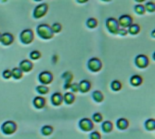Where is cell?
Here are the masks:
<instances>
[{
    "label": "cell",
    "instance_id": "obj_24",
    "mask_svg": "<svg viewBox=\"0 0 155 139\" xmlns=\"http://www.w3.org/2000/svg\"><path fill=\"white\" fill-rule=\"evenodd\" d=\"M41 131H42V134H43L44 135H50V134L53 133L54 128H53L51 125H45V126L42 127Z\"/></svg>",
    "mask_w": 155,
    "mask_h": 139
},
{
    "label": "cell",
    "instance_id": "obj_31",
    "mask_svg": "<svg viewBox=\"0 0 155 139\" xmlns=\"http://www.w3.org/2000/svg\"><path fill=\"white\" fill-rule=\"evenodd\" d=\"M30 57L33 59V60H37L41 57V53L38 52V51H33L31 53H30Z\"/></svg>",
    "mask_w": 155,
    "mask_h": 139
},
{
    "label": "cell",
    "instance_id": "obj_34",
    "mask_svg": "<svg viewBox=\"0 0 155 139\" xmlns=\"http://www.w3.org/2000/svg\"><path fill=\"white\" fill-rule=\"evenodd\" d=\"M3 77L5 79H10L12 77V73H11V71L10 70H6L4 72H3Z\"/></svg>",
    "mask_w": 155,
    "mask_h": 139
},
{
    "label": "cell",
    "instance_id": "obj_5",
    "mask_svg": "<svg viewBox=\"0 0 155 139\" xmlns=\"http://www.w3.org/2000/svg\"><path fill=\"white\" fill-rule=\"evenodd\" d=\"M88 68L93 72L99 71L102 69V62L98 58H92L88 62Z\"/></svg>",
    "mask_w": 155,
    "mask_h": 139
},
{
    "label": "cell",
    "instance_id": "obj_33",
    "mask_svg": "<svg viewBox=\"0 0 155 139\" xmlns=\"http://www.w3.org/2000/svg\"><path fill=\"white\" fill-rule=\"evenodd\" d=\"M90 137H91V139H101V134H100L99 132L94 131V132H93L91 134Z\"/></svg>",
    "mask_w": 155,
    "mask_h": 139
},
{
    "label": "cell",
    "instance_id": "obj_7",
    "mask_svg": "<svg viewBox=\"0 0 155 139\" xmlns=\"http://www.w3.org/2000/svg\"><path fill=\"white\" fill-rule=\"evenodd\" d=\"M118 24H119V26H121L123 27V28L129 27L130 26L132 25V18H131V17L129 16V15H123V16H122V17L119 18Z\"/></svg>",
    "mask_w": 155,
    "mask_h": 139
},
{
    "label": "cell",
    "instance_id": "obj_29",
    "mask_svg": "<svg viewBox=\"0 0 155 139\" xmlns=\"http://www.w3.org/2000/svg\"><path fill=\"white\" fill-rule=\"evenodd\" d=\"M135 12L138 14V15H143L144 14V12H145V8H144V7L143 6H141V5H137V6H135Z\"/></svg>",
    "mask_w": 155,
    "mask_h": 139
},
{
    "label": "cell",
    "instance_id": "obj_4",
    "mask_svg": "<svg viewBox=\"0 0 155 139\" xmlns=\"http://www.w3.org/2000/svg\"><path fill=\"white\" fill-rule=\"evenodd\" d=\"M1 128L3 133H5L6 134H12L17 130V125L13 121H7L2 125Z\"/></svg>",
    "mask_w": 155,
    "mask_h": 139
},
{
    "label": "cell",
    "instance_id": "obj_20",
    "mask_svg": "<svg viewBox=\"0 0 155 139\" xmlns=\"http://www.w3.org/2000/svg\"><path fill=\"white\" fill-rule=\"evenodd\" d=\"M11 73H12V77H14L16 80H19L22 78L23 76V72L21 71V70L19 68H14L12 71H11Z\"/></svg>",
    "mask_w": 155,
    "mask_h": 139
},
{
    "label": "cell",
    "instance_id": "obj_37",
    "mask_svg": "<svg viewBox=\"0 0 155 139\" xmlns=\"http://www.w3.org/2000/svg\"><path fill=\"white\" fill-rule=\"evenodd\" d=\"M1 36H2V35H1V34H0V41H1Z\"/></svg>",
    "mask_w": 155,
    "mask_h": 139
},
{
    "label": "cell",
    "instance_id": "obj_14",
    "mask_svg": "<svg viewBox=\"0 0 155 139\" xmlns=\"http://www.w3.org/2000/svg\"><path fill=\"white\" fill-rule=\"evenodd\" d=\"M51 100H52V103L55 105V106H59L62 104L63 102V96L61 93L59 92H55L53 94V96L51 97Z\"/></svg>",
    "mask_w": 155,
    "mask_h": 139
},
{
    "label": "cell",
    "instance_id": "obj_3",
    "mask_svg": "<svg viewBox=\"0 0 155 139\" xmlns=\"http://www.w3.org/2000/svg\"><path fill=\"white\" fill-rule=\"evenodd\" d=\"M106 27L112 34H118L119 31V24L115 18L110 17L106 20Z\"/></svg>",
    "mask_w": 155,
    "mask_h": 139
},
{
    "label": "cell",
    "instance_id": "obj_23",
    "mask_svg": "<svg viewBox=\"0 0 155 139\" xmlns=\"http://www.w3.org/2000/svg\"><path fill=\"white\" fill-rule=\"evenodd\" d=\"M145 127L146 129L150 130V131H152L154 130L155 128V120L150 118V119H148L146 122H145Z\"/></svg>",
    "mask_w": 155,
    "mask_h": 139
},
{
    "label": "cell",
    "instance_id": "obj_10",
    "mask_svg": "<svg viewBox=\"0 0 155 139\" xmlns=\"http://www.w3.org/2000/svg\"><path fill=\"white\" fill-rule=\"evenodd\" d=\"M135 64L139 68H146L149 64V60L146 55L140 54L136 57L135 59Z\"/></svg>",
    "mask_w": 155,
    "mask_h": 139
},
{
    "label": "cell",
    "instance_id": "obj_19",
    "mask_svg": "<svg viewBox=\"0 0 155 139\" xmlns=\"http://www.w3.org/2000/svg\"><path fill=\"white\" fill-rule=\"evenodd\" d=\"M128 28H129V29H128V32H129L131 35H137V34H139V32H140V30H141V27H140L139 25H137V24H132V25L130 26Z\"/></svg>",
    "mask_w": 155,
    "mask_h": 139
},
{
    "label": "cell",
    "instance_id": "obj_36",
    "mask_svg": "<svg viewBox=\"0 0 155 139\" xmlns=\"http://www.w3.org/2000/svg\"><path fill=\"white\" fill-rule=\"evenodd\" d=\"M118 34L121 35H127V31H126V29H119Z\"/></svg>",
    "mask_w": 155,
    "mask_h": 139
},
{
    "label": "cell",
    "instance_id": "obj_13",
    "mask_svg": "<svg viewBox=\"0 0 155 139\" xmlns=\"http://www.w3.org/2000/svg\"><path fill=\"white\" fill-rule=\"evenodd\" d=\"M78 87H79V90H80L81 92L85 93V92H87V91L90 90V89H91V83H90L88 80H82V81L78 84Z\"/></svg>",
    "mask_w": 155,
    "mask_h": 139
},
{
    "label": "cell",
    "instance_id": "obj_9",
    "mask_svg": "<svg viewBox=\"0 0 155 139\" xmlns=\"http://www.w3.org/2000/svg\"><path fill=\"white\" fill-rule=\"evenodd\" d=\"M39 80L44 85L50 84L53 80V75L49 71H43L39 74Z\"/></svg>",
    "mask_w": 155,
    "mask_h": 139
},
{
    "label": "cell",
    "instance_id": "obj_28",
    "mask_svg": "<svg viewBox=\"0 0 155 139\" xmlns=\"http://www.w3.org/2000/svg\"><path fill=\"white\" fill-rule=\"evenodd\" d=\"M144 8L148 12H154L155 11V4L153 2H148L146 4V6L144 7Z\"/></svg>",
    "mask_w": 155,
    "mask_h": 139
},
{
    "label": "cell",
    "instance_id": "obj_17",
    "mask_svg": "<svg viewBox=\"0 0 155 139\" xmlns=\"http://www.w3.org/2000/svg\"><path fill=\"white\" fill-rule=\"evenodd\" d=\"M130 82H131V84L132 85V86H139V85H141V83H142V79H141V76H139V75H133L131 78V80H130Z\"/></svg>",
    "mask_w": 155,
    "mask_h": 139
},
{
    "label": "cell",
    "instance_id": "obj_35",
    "mask_svg": "<svg viewBox=\"0 0 155 139\" xmlns=\"http://www.w3.org/2000/svg\"><path fill=\"white\" fill-rule=\"evenodd\" d=\"M70 89H72L73 92H77L79 91V87H78V84L77 83H74L70 86Z\"/></svg>",
    "mask_w": 155,
    "mask_h": 139
},
{
    "label": "cell",
    "instance_id": "obj_11",
    "mask_svg": "<svg viewBox=\"0 0 155 139\" xmlns=\"http://www.w3.org/2000/svg\"><path fill=\"white\" fill-rule=\"evenodd\" d=\"M19 69L22 72H28L33 69V63L28 60H24L20 62Z\"/></svg>",
    "mask_w": 155,
    "mask_h": 139
},
{
    "label": "cell",
    "instance_id": "obj_16",
    "mask_svg": "<svg viewBox=\"0 0 155 139\" xmlns=\"http://www.w3.org/2000/svg\"><path fill=\"white\" fill-rule=\"evenodd\" d=\"M63 100H65L66 104H73L74 101V95L72 92H67L64 95Z\"/></svg>",
    "mask_w": 155,
    "mask_h": 139
},
{
    "label": "cell",
    "instance_id": "obj_2",
    "mask_svg": "<svg viewBox=\"0 0 155 139\" xmlns=\"http://www.w3.org/2000/svg\"><path fill=\"white\" fill-rule=\"evenodd\" d=\"M20 40L23 44H31L34 40V33L30 29H25L20 35Z\"/></svg>",
    "mask_w": 155,
    "mask_h": 139
},
{
    "label": "cell",
    "instance_id": "obj_22",
    "mask_svg": "<svg viewBox=\"0 0 155 139\" xmlns=\"http://www.w3.org/2000/svg\"><path fill=\"white\" fill-rule=\"evenodd\" d=\"M102 128L105 133H109L112 130V124L110 121H104L102 125Z\"/></svg>",
    "mask_w": 155,
    "mask_h": 139
},
{
    "label": "cell",
    "instance_id": "obj_6",
    "mask_svg": "<svg viewBox=\"0 0 155 139\" xmlns=\"http://www.w3.org/2000/svg\"><path fill=\"white\" fill-rule=\"evenodd\" d=\"M48 10V6L46 4H41L37 6L34 10V17L35 18H41L43 17Z\"/></svg>",
    "mask_w": 155,
    "mask_h": 139
},
{
    "label": "cell",
    "instance_id": "obj_25",
    "mask_svg": "<svg viewBox=\"0 0 155 139\" xmlns=\"http://www.w3.org/2000/svg\"><path fill=\"white\" fill-rule=\"evenodd\" d=\"M86 25H87V26H88L89 28H94V27L97 26L98 22H97V20H96L95 18H89V19L87 20Z\"/></svg>",
    "mask_w": 155,
    "mask_h": 139
},
{
    "label": "cell",
    "instance_id": "obj_21",
    "mask_svg": "<svg viewBox=\"0 0 155 139\" xmlns=\"http://www.w3.org/2000/svg\"><path fill=\"white\" fill-rule=\"evenodd\" d=\"M93 98L95 101H97V102H102L103 99V93H102L101 91L95 90V91H93Z\"/></svg>",
    "mask_w": 155,
    "mask_h": 139
},
{
    "label": "cell",
    "instance_id": "obj_32",
    "mask_svg": "<svg viewBox=\"0 0 155 139\" xmlns=\"http://www.w3.org/2000/svg\"><path fill=\"white\" fill-rule=\"evenodd\" d=\"M93 119L95 122H101L103 120V116L100 113H94L93 116Z\"/></svg>",
    "mask_w": 155,
    "mask_h": 139
},
{
    "label": "cell",
    "instance_id": "obj_12",
    "mask_svg": "<svg viewBox=\"0 0 155 139\" xmlns=\"http://www.w3.org/2000/svg\"><path fill=\"white\" fill-rule=\"evenodd\" d=\"M0 42H1L5 45H10L14 42V36L9 33H5V34L2 35L1 41H0Z\"/></svg>",
    "mask_w": 155,
    "mask_h": 139
},
{
    "label": "cell",
    "instance_id": "obj_30",
    "mask_svg": "<svg viewBox=\"0 0 155 139\" xmlns=\"http://www.w3.org/2000/svg\"><path fill=\"white\" fill-rule=\"evenodd\" d=\"M51 29H52V31H53V33H54V34H55V33H59V32L62 30V26H61V25H60V24H58V23H55V24L52 26Z\"/></svg>",
    "mask_w": 155,
    "mask_h": 139
},
{
    "label": "cell",
    "instance_id": "obj_26",
    "mask_svg": "<svg viewBox=\"0 0 155 139\" xmlns=\"http://www.w3.org/2000/svg\"><path fill=\"white\" fill-rule=\"evenodd\" d=\"M112 89L115 91L120 90L122 89V83L119 80H113L112 82Z\"/></svg>",
    "mask_w": 155,
    "mask_h": 139
},
{
    "label": "cell",
    "instance_id": "obj_1",
    "mask_svg": "<svg viewBox=\"0 0 155 139\" xmlns=\"http://www.w3.org/2000/svg\"><path fill=\"white\" fill-rule=\"evenodd\" d=\"M37 34L39 35V36L43 39H51L54 36V33L51 29V27L48 25H40L37 27Z\"/></svg>",
    "mask_w": 155,
    "mask_h": 139
},
{
    "label": "cell",
    "instance_id": "obj_8",
    "mask_svg": "<svg viewBox=\"0 0 155 139\" xmlns=\"http://www.w3.org/2000/svg\"><path fill=\"white\" fill-rule=\"evenodd\" d=\"M79 126L84 131H91L93 128V123L89 118H83L82 120H80Z\"/></svg>",
    "mask_w": 155,
    "mask_h": 139
},
{
    "label": "cell",
    "instance_id": "obj_27",
    "mask_svg": "<svg viewBox=\"0 0 155 139\" xmlns=\"http://www.w3.org/2000/svg\"><path fill=\"white\" fill-rule=\"evenodd\" d=\"M36 91L39 92L40 94H46L49 91V89H48V87H46L45 85H41L36 88Z\"/></svg>",
    "mask_w": 155,
    "mask_h": 139
},
{
    "label": "cell",
    "instance_id": "obj_15",
    "mask_svg": "<svg viewBox=\"0 0 155 139\" xmlns=\"http://www.w3.org/2000/svg\"><path fill=\"white\" fill-rule=\"evenodd\" d=\"M46 105V99L43 97H36L34 98V106L37 108H42Z\"/></svg>",
    "mask_w": 155,
    "mask_h": 139
},
{
    "label": "cell",
    "instance_id": "obj_18",
    "mask_svg": "<svg viewBox=\"0 0 155 139\" xmlns=\"http://www.w3.org/2000/svg\"><path fill=\"white\" fill-rule=\"evenodd\" d=\"M129 125V123H128V120H126L125 118H120L117 120V126L118 128L123 130V129H126Z\"/></svg>",
    "mask_w": 155,
    "mask_h": 139
}]
</instances>
